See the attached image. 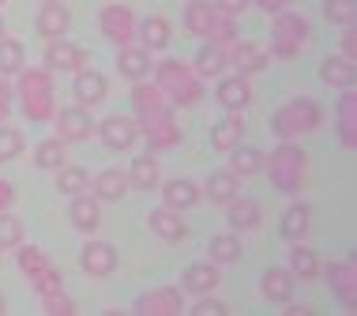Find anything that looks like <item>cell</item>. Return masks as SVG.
<instances>
[{
    "instance_id": "1",
    "label": "cell",
    "mask_w": 357,
    "mask_h": 316,
    "mask_svg": "<svg viewBox=\"0 0 357 316\" xmlns=\"http://www.w3.org/2000/svg\"><path fill=\"white\" fill-rule=\"evenodd\" d=\"M154 83L162 87V94L169 98L173 110H192V105L204 102V80L196 75V68L185 61H158L154 68Z\"/></svg>"
},
{
    "instance_id": "2",
    "label": "cell",
    "mask_w": 357,
    "mask_h": 316,
    "mask_svg": "<svg viewBox=\"0 0 357 316\" xmlns=\"http://www.w3.org/2000/svg\"><path fill=\"white\" fill-rule=\"evenodd\" d=\"M15 94H19V105H23L26 121H34V124L53 121L56 98H53V72L50 68H23Z\"/></svg>"
},
{
    "instance_id": "3",
    "label": "cell",
    "mask_w": 357,
    "mask_h": 316,
    "mask_svg": "<svg viewBox=\"0 0 357 316\" xmlns=\"http://www.w3.org/2000/svg\"><path fill=\"white\" fill-rule=\"evenodd\" d=\"M264 166H267L271 185L286 196L301 193L308 181V155H305V147H297V140H282L275 147V155L264 158Z\"/></svg>"
},
{
    "instance_id": "4",
    "label": "cell",
    "mask_w": 357,
    "mask_h": 316,
    "mask_svg": "<svg viewBox=\"0 0 357 316\" xmlns=\"http://www.w3.org/2000/svg\"><path fill=\"white\" fill-rule=\"evenodd\" d=\"M324 124V105L316 98H289L286 105H278V113L271 117V132L278 140H301L312 136Z\"/></svg>"
},
{
    "instance_id": "5",
    "label": "cell",
    "mask_w": 357,
    "mask_h": 316,
    "mask_svg": "<svg viewBox=\"0 0 357 316\" xmlns=\"http://www.w3.org/2000/svg\"><path fill=\"white\" fill-rule=\"evenodd\" d=\"M308 45V19L289 12V8H282V12H275V23H271V53L275 61H294L297 53H301Z\"/></svg>"
},
{
    "instance_id": "6",
    "label": "cell",
    "mask_w": 357,
    "mask_h": 316,
    "mask_svg": "<svg viewBox=\"0 0 357 316\" xmlns=\"http://www.w3.org/2000/svg\"><path fill=\"white\" fill-rule=\"evenodd\" d=\"M139 140H147V147L158 155V151H169L181 143V124L173 117V110H162L154 117H139Z\"/></svg>"
},
{
    "instance_id": "7",
    "label": "cell",
    "mask_w": 357,
    "mask_h": 316,
    "mask_svg": "<svg viewBox=\"0 0 357 316\" xmlns=\"http://www.w3.org/2000/svg\"><path fill=\"white\" fill-rule=\"evenodd\" d=\"M132 313L136 316H181L185 313V290L181 286H154V290L139 294Z\"/></svg>"
},
{
    "instance_id": "8",
    "label": "cell",
    "mask_w": 357,
    "mask_h": 316,
    "mask_svg": "<svg viewBox=\"0 0 357 316\" xmlns=\"http://www.w3.org/2000/svg\"><path fill=\"white\" fill-rule=\"evenodd\" d=\"M136 12H132L128 4H105L102 8V15H98V27H102V34L109 38L113 45H128V42H136Z\"/></svg>"
},
{
    "instance_id": "9",
    "label": "cell",
    "mask_w": 357,
    "mask_h": 316,
    "mask_svg": "<svg viewBox=\"0 0 357 316\" xmlns=\"http://www.w3.org/2000/svg\"><path fill=\"white\" fill-rule=\"evenodd\" d=\"M45 68L75 75L79 68H86V50L75 42H64V38H53V42L45 45Z\"/></svg>"
},
{
    "instance_id": "10",
    "label": "cell",
    "mask_w": 357,
    "mask_h": 316,
    "mask_svg": "<svg viewBox=\"0 0 357 316\" xmlns=\"http://www.w3.org/2000/svg\"><path fill=\"white\" fill-rule=\"evenodd\" d=\"M98 136L109 151H132L139 143V121L132 117H121V113H113V117H105L98 124Z\"/></svg>"
},
{
    "instance_id": "11",
    "label": "cell",
    "mask_w": 357,
    "mask_h": 316,
    "mask_svg": "<svg viewBox=\"0 0 357 316\" xmlns=\"http://www.w3.org/2000/svg\"><path fill=\"white\" fill-rule=\"evenodd\" d=\"M327 283H331L335 298L342 301V309L357 313V264L354 260H335L327 267Z\"/></svg>"
},
{
    "instance_id": "12",
    "label": "cell",
    "mask_w": 357,
    "mask_h": 316,
    "mask_svg": "<svg viewBox=\"0 0 357 316\" xmlns=\"http://www.w3.org/2000/svg\"><path fill=\"white\" fill-rule=\"evenodd\" d=\"M53 124H56V136H61L64 143H79L94 132V121H91V113H86L83 105H64V110H56Z\"/></svg>"
},
{
    "instance_id": "13",
    "label": "cell",
    "mask_w": 357,
    "mask_h": 316,
    "mask_svg": "<svg viewBox=\"0 0 357 316\" xmlns=\"http://www.w3.org/2000/svg\"><path fill=\"white\" fill-rule=\"evenodd\" d=\"M79 267L91 279H105V275L117 271V248L109 241H86L79 253Z\"/></svg>"
},
{
    "instance_id": "14",
    "label": "cell",
    "mask_w": 357,
    "mask_h": 316,
    "mask_svg": "<svg viewBox=\"0 0 357 316\" xmlns=\"http://www.w3.org/2000/svg\"><path fill=\"white\" fill-rule=\"evenodd\" d=\"M218 283H222V275H218V264H215V260L188 264L185 275H181V286H185V294H196V298H204V294H215Z\"/></svg>"
},
{
    "instance_id": "15",
    "label": "cell",
    "mask_w": 357,
    "mask_h": 316,
    "mask_svg": "<svg viewBox=\"0 0 357 316\" xmlns=\"http://www.w3.org/2000/svg\"><path fill=\"white\" fill-rule=\"evenodd\" d=\"M72 94H75V102H79L83 110H91V105H102V102H105V94H109V83H105L102 72L79 68V72H75V83H72Z\"/></svg>"
},
{
    "instance_id": "16",
    "label": "cell",
    "mask_w": 357,
    "mask_h": 316,
    "mask_svg": "<svg viewBox=\"0 0 357 316\" xmlns=\"http://www.w3.org/2000/svg\"><path fill=\"white\" fill-rule=\"evenodd\" d=\"M294 290H297V279L286 271V267H267V271L259 275V294H264V301H271V305L294 301Z\"/></svg>"
},
{
    "instance_id": "17",
    "label": "cell",
    "mask_w": 357,
    "mask_h": 316,
    "mask_svg": "<svg viewBox=\"0 0 357 316\" xmlns=\"http://www.w3.org/2000/svg\"><path fill=\"white\" fill-rule=\"evenodd\" d=\"M218 102L226 105V113H241V110H248V102H252V87H248V75H222L218 80Z\"/></svg>"
},
{
    "instance_id": "18",
    "label": "cell",
    "mask_w": 357,
    "mask_h": 316,
    "mask_svg": "<svg viewBox=\"0 0 357 316\" xmlns=\"http://www.w3.org/2000/svg\"><path fill=\"white\" fill-rule=\"evenodd\" d=\"M151 230L162 237V241H169V245H177V241H185L188 237V226H185V211H173L162 204L158 211H151Z\"/></svg>"
},
{
    "instance_id": "19",
    "label": "cell",
    "mask_w": 357,
    "mask_h": 316,
    "mask_svg": "<svg viewBox=\"0 0 357 316\" xmlns=\"http://www.w3.org/2000/svg\"><path fill=\"white\" fill-rule=\"evenodd\" d=\"M267 61H271V53L264 50V45H256V42H237L229 45V64L241 72V75H256V72H264L267 68Z\"/></svg>"
},
{
    "instance_id": "20",
    "label": "cell",
    "mask_w": 357,
    "mask_h": 316,
    "mask_svg": "<svg viewBox=\"0 0 357 316\" xmlns=\"http://www.w3.org/2000/svg\"><path fill=\"white\" fill-rule=\"evenodd\" d=\"M199 200H204V188L188 177H169L166 185H162V204L173 207V211H188V207H196Z\"/></svg>"
},
{
    "instance_id": "21",
    "label": "cell",
    "mask_w": 357,
    "mask_h": 316,
    "mask_svg": "<svg viewBox=\"0 0 357 316\" xmlns=\"http://www.w3.org/2000/svg\"><path fill=\"white\" fill-rule=\"evenodd\" d=\"M72 27V12L61 4V0H45L42 12H38V34L45 38V42H53V38H64Z\"/></svg>"
},
{
    "instance_id": "22",
    "label": "cell",
    "mask_w": 357,
    "mask_h": 316,
    "mask_svg": "<svg viewBox=\"0 0 357 316\" xmlns=\"http://www.w3.org/2000/svg\"><path fill=\"white\" fill-rule=\"evenodd\" d=\"M136 38L147 53H162L173 38V27H169L166 15H147L143 23H136Z\"/></svg>"
},
{
    "instance_id": "23",
    "label": "cell",
    "mask_w": 357,
    "mask_h": 316,
    "mask_svg": "<svg viewBox=\"0 0 357 316\" xmlns=\"http://www.w3.org/2000/svg\"><path fill=\"white\" fill-rule=\"evenodd\" d=\"M132 110H136V117H154V113H162V110H173L169 98L162 94L158 83H147V80H139L136 87H132Z\"/></svg>"
},
{
    "instance_id": "24",
    "label": "cell",
    "mask_w": 357,
    "mask_h": 316,
    "mask_svg": "<svg viewBox=\"0 0 357 316\" xmlns=\"http://www.w3.org/2000/svg\"><path fill=\"white\" fill-rule=\"evenodd\" d=\"M215 23H218V8L211 4V0H188V8H185V31L192 38H211Z\"/></svg>"
},
{
    "instance_id": "25",
    "label": "cell",
    "mask_w": 357,
    "mask_h": 316,
    "mask_svg": "<svg viewBox=\"0 0 357 316\" xmlns=\"http://www.w3.org/2000/svg\"><path fill=\"white\" fill-rule=\"evenodd\" d=\"M259 204L256 200H245V196H234L226 204V223H229V230H234V234H248V230H256L259 226Z\"/></svg>"
},
{
    "instance_id": "26",
    "label": "cell",
    "mask_w": 357,
    "mask_h": 316,
    "mask_svg": "<svg viewBox=\"0 0 357 316\" xmlns=\"http://www.w3.org/2000/svg\"><path fill=\"white\" fill-rule=\"evenodd\" d=\"M286 271L294 275L297 283H312V279H320L324 264H320V256H316L305 241H294V248H289V267H286Z\"/></svg>"
},
{
    "instance_id": "27",
    "label": "cell",
    "mask_w": 357,
    "mask_h": 316,
    "mask_svg": "<svg viewBox=\"0 0 357 316\" xmlns=\"http://www.w3.org/2000/svg\"><path fill=\"white\" fill-rule=\"evenodd\" d=\"M117 72L124 75V80H132V83H139V80H147L151 75V53L143 50V45H121V53H117Z\"/></svg>"
},
{
    "instance_id": "28",
    "label": "cell",
    "mask_w": 357,
    "mask_h": 316,
    "mask_svg": "<svg viewBox=\"0 0 357 316\" xmlns=\"http://www.w3.org/2000/svg\"><path fill=\"white\" fill-rule=\"evenodd\" d=\"M158 181H162V166H158V155H154V151L132 158V166H128V185H132V188H139V193H151Z\"/></svg>"
},
{
    "instance_id": "29",
    "label": "cell",
    "mask_w": 357,
    "mask_h": 316,
    "mask_svg": "<svg viewBox=\"0 0 357 316\" xmlns=\"http://www.w3.org/2000/svg\"><path fill=\"white\" fill-rule=\"evenodd\" d=\"M192 68H196L199 80H215V75H222V72L229 68V50H226V45H215V42L199 45V53H196V61H192Z\"/></svg>"
},
{
    "instance_id": "30",
    "label": "cell",
    "mask_w": 357,
    "mask_h": 316,
    "mask_svg": "<svg viewBox=\"0 0 357 316\" xmlns=\"http://www.w3.org/2000/svg\"><path fill=\"white\" fill-rule=\"evenodd\" d=\"M102 223V200L98 196H72V226L79 230V234H94Z\"/></svg>"
},
{
    "instance_id": "31",
    "label": "cell",
    "mask_w": 357,
    "mask_h": 316,
    "mask_svg": "<svg viewBox=\"0 0 357 316\" xmlns=\"http://www.w3.org/2000/svg\"><path fill=\"white\" fill-rule=\"evenodd\" d=\"M278 230H282V237H286L289 245L305 241L308 230H312V211H308V204H289L282 211V223H278Z\"/></svg>"
},
{
    "instance_id": "32",
    "label": "cell",
    "mask_w": 357,
    "mask_h": 316,
    "mask_svg": "<svg viewBox=\"0 0 357 316\" xmlns=\"http://www.w3.org/2000/svg\"><path fill=\"white\" fill-rule=\"evenodd\" d=\"M339 140L346 151L357 147V94H354V87L342 91V98H339Z\"/></svg>"
},
{
    "instance_id": "33",
    "label": "cell",
    "mask_w": 357,
    "mask_h": 316,
    "mask_svg": "<svg viewBox=\"0 0 357 316\" xmlns=\"http://www.w3.org/2000/svg\"><path fill=\"white\" fill-rule=\"evenodd\" d=\"M128 174L124 170H102L98 177H94V196L102 200V204H117V200H124V193H128Z\"/></svg>"
},
{
    "instance_id": "34",
    "label": "cell",
    "mask_w": 357,
    "mask_h": 316,
    "mask_svg": "<svg viewBox=\"0 0 357 316\" xmlns=\"http://www.w3.org/2000/svg\"><path fill=\"white\" fill-rule=\"evenodd\" d=\"M320 80H324V87H331V91H350L354 87V61H346V57H327L320 64Z\"/></svg>"
},
{
    "instance_id": "35",
    "label": "cell",
    "mask_w": 357,
    "mask_h": 316,
    "mask_svg": "<svg viewBox=\"0 0 357 316\" xmlns=\"http://www.w3.org/2000/svg\"><path fill=\"white\" fill-rule=\"evenodd\" d=\"M226 155H229V174H237V177H256L259 170H264V151L259 147L237 143V147H229Z\"/></svg>"
},
{
    "instance_id": "36",
    "label": "cell",
    "mask_w": 357,
    "mask_h": 316,
    "mask_svg": "<svg viewBox=\"0 0 357 316\" xmlns=\"http://www.w3.org/2000/svg\"><path fill=\"white\" fill-rule=\"evenodd\" d=\"M241 136H245V121H241V113H229V117H222L215 128H211V147L226 155L229 147L241 143Z\"/></svg>"
},
{
    "instance_id": "37",
    "label": "cell",
    "mask_w": 357,
    "mask_h": 316,
    "mask_svg": "<svg viewBox=\"0 0 357 316\" xmlns=\"http://www.w3.org/2000/svg\"><path fill=\"white\" fill-rule=\"evenodd\" d=\"M237 185H241V177H237V174H229V170H218V174H211V177H207L204 196L211 200V204H229V200L237 196Z\"/></svg>"
},
{
    "instance_id": "38",
    "label": "cell",
    "mask_w": 357,
    "mask_h": 316,
    "mask_svg": "<svg viewBox=\"0 0 357 316\" xmlns=\"http://www.w3.org/2000/svg\"><path fill=\"white\" fill-rule=\"evenodd\" d=\"M26 68V50L19 38H0V75H19Z\"/></svg>"
},
{
    "instance_id": "39",
    "label": "cell",
    "mask_w": 357,
    "mask_h": 316,
    "mask_svg": "<svg viewBox=\"0 0 357 316\" xmlns=\"http://www.w3.org/2000/svg\"><path fill=\"white\" fill-rule=\"evenodd\" d=\"M64 162H68V151H64V140H42L34 147V166L38 170H61Z\"/></svg>"
},
{
    "instance_id": "40",
    "label": "cell",
    "mask_w": 357,
    "mask_h": 316,
    "mask_svg": "<svg viewBox=\"0 0 357 316\" xmlns=\"http://www.w3.org/2000/svg\"><path fill=\"white\" fill-rule=\"evenodd\" d=\"M207 253H211L215 264H237L241 260V237L234 234V230H229V234H215L211 245H207Z\"/></svg>"
},
{
    "instance_id": "41",
    "label": "cell",
    "mask_w": 357,
    "mask_h": 316,
    "mask_svg": "<svg viewBox=\"0 0 357 316\" xmlns=\"http://www.w3.org/2000/svg\"><path fill=\"white\" fill-rule=\"evenodd\" d=\"M56 188H61L64 196H79L91 188V174H86L83 166H68V162H64V166L56 170Z\"/></svg>"
},
{
    "instance_id": "42",
    "label": "cell",
    "mask_w": 357,
    "mask_h": 316,
    "mask_svg": "<svg viewBox=\"0 0 357 316\" xmlns=\"http://www.w3.org/2000/svg\"><path fill=\"white\" fill-rule=\"evenodd\" d=\"M15 264H19V271H23L26 279H34V275L50 264V256H45L38 245H15Z\"/></svg>"
},
{
    "instance_id": "43",
    "label": "cell",
    "mask_w": 357,
    "mask_h": 316,
    "mask_svg": "<svg viewBox=\"0 0 357 316\" xmlns=\"http://www.w3.org/2000/svg\"><path fill=\"white\" fill-rule=\"evenodd\" d=\"M31 286H34L38 298H50V294H61V290H64V279H61V271H56L53 264H45L42 271L31 279Z\"/></svg>"
},
{
    "instance_id": "44",
    "label": "cell",
    "mask_w": 357,
    "mask_h": 316,
    "mask_svg": "<svg viewBox=\"0 0 357 316\" xmlns=\"http://www.w3.org/2000/svg\"><path fill=\"white\" fill-rule=\"evenodd\" d=\"M354 15H357V4L354 0H324V19L335 27H354Z\"/></svg>"
},
{
    "instance_id": "45",
    "label": "cell",
    "mask_w": 357,
    "mask_h": 316,
    "mask_svg": "<svg viewBox=\"0 0 357 316\" xmlns=\"http://www.w3.org/2000/svg\"><path fill=\"white\" fill-rule=\"evenodd\" d=\"M23 245V223L12 211H0V248H15Z\"/></svg>"
},
{
    "instance_id": "46",
    "label": "cell",
    "mask_w": 357,
    "mask_h": 316,
    "mask_svg": "<svg viewBox=\"0 0 357 316\" xmlns=\"http://www.w3.org/2000/svg\"><path fill=\"white\" fill-rule=\"evenodd\" d=\"M19 155H23V132L0 124V162H12Z\"/></svg>"
},
{
    "instance_id": "47",
    "label": "cell",
    "mask_w": 357,
    "mask_h": 316,
    "mask_svg": "<svg viewBox=\"0 0 357 316\" xmlns=\"http://www.w3.org/2000/svg\"><path fill=\"white\" fill-rule=\"evenodd\" d=\"M42 309H45V316H75V301L61 290V294H50V298H42Z\"/></svg>"
},
{
    "instance_id": "48",
    "label": "cell",
    "mask_w": 357,
    "mask_h": 316,
    "mask_svg": "<svg viewBox=\"0 0 357 316\" xmlns=\"http://www.w3.org/2000/svg\"><path fill=\"white\" fill-rule=\"evenodd\" d=\"M188 313H192V316H226V313H229V305H226V301H218V298H211V294H204V301H196Z\"/></svg>"
},
{
    "instance_id": "49",
    "label": "cell",
    "mask_w": 357,
    "mask_h": 316,
    "mask_svg": "<svg viewBox=\"0 0 357 316\" xmlns=\"http://www.w3.org/2000/svg\"><path fill=\"white\" fill-rule=\"evenodd\" d=\"M12 102H15V91L8 87V80H0V124L8 121V113H12Z\"/></svg>"
},
{
    "instance_id": "50",
    "label": "cell",
    "mask_w": 357,
    "mask_h": 316,
    "mask_svg": "<svg viewBox=\"0 0 357 316\" xmlns=\"http://www.w3.org/2000/svg\"><path fill=\"white\" fill-rule=\"evenodd\" d=\"M248 4H252V0H215L218 12H222V15H234V19H237L241 12H245Z\"/></svg>"
},
{
    "instance_id": "51",
    "label": "cell",
    "mask_w": 357,
    "mask_h": 316,
    "mask_svg": "<svg viewBox=\"0 0 357 316\" xmlns=\"http://www.w3.org/2000/svg\"><path fill=\"white\" fill-rule=\"evenodd\" d=\"M15 204V188H12V181H0V211H12Z\"/></svg>"
},
{
    "instance_id": "52",
    "label": "cell",
    "mask_w": 357,
    "mask_h": 316,
    "mask_svg": "<svg viewBox=\"0 0 357 316\" xmlns=\"http://www.w3.org/2000/svg\"><path fill=\"white\" fill-rule=\"evenodd\" d=\"M354 53H357V38H354V27H346V34H342V53L346 61H354Z\"/></svg>"
},
{
    "instance_id": "53",
    "label": "cell",
    "mask_w": 357,
    "mask_h": 316,
    "mask_svg": "<svg viewBox=\"0 0 357 316\" xmlns=\"http://www.w3.org/2000/svg\"><path fill=\"white\" fill-rule=\"evenodd\" d=\"M252 4H256V8H264V12H271V15H275V12H282V8H289V4H294V0H252Z\"/></svg>"
},
{
    "instance_id": "54",
    "label": "cell",
    "mask_w": 357,
    "mask_h": 316,
    "mask_svg": "<svg viewBox=\"0 0 357 316\" xmlns=\"http://www.w3.org/2000/svg\"><path fill=\"white\" fill-rule=\"evenodd\" d=\"M282 309H286V316H308V305H294V301H286Z\"/></svg>"
},
{
    "instance_id": "55",
    "label": "cell",
    "mask_w": 357,
    "mask_h": 316,
    "mask_svg": "<svg viewBox=\"0 0 357 316\" xmlns=\"http://www.w3.org/2000/svg\"><path fill=\"white\" fill-rule=\"evenodd\" d=\"M4 309H8V301H4V294H0V316H4Z\"/></svg>"
},
{
    "instance_id": "56",
    "label": "cell",
    "mask_w": 357,
    "mask_h": 316,
    "mask_svg": "<svg viewBox=\"0 0 357 316\" xmlns=\"http://www.w3.org/2000/svg\"><path fill=\"white\" fill-rule=\"evenodd\" d=\"M0 38H4V15H0Z\"/></svg>"
},
{
    "instance_id": "57",
    "label": "cell",
    "mask_w": 357,
    "mask_h": 316,
    "mask_svg": "<svg viewBox=\"0 0 357 316\" xmlns=\"http://www.w3.org/2000/svg\"><path fill=\"white\" fill-rule=\"evenodd\" d=\"M0 264H4V248H0Z\"/></svg>"
},
{
    "instance_id": "58",
    "label": "cell",
    "mask_w": 357,
    "mask_h": 316,
    "mask_svg": "<svg viewBox=\"0 0 357 316\" xmlns=\"http://www.w3.org/2000/svg\"><path fill=\"white\" fill-rule=\"evenodd\" d=\"M4 4H8V0H0V8H4Z\"/></svg>"
},
{
    "instance_id": "59",
    "label": "cell",
    "mask_w": 357,
    "mask_h": 316,
    "mask_svg": "<svg viewBox=\"0 0 357 316\" xmlns=\"http://www.w3.org/2000/svg\"><path fill=\"white\" fill-rule=\"evenodd\" d=\"M42 4H45V0H42Z\"/></svg>"
}]
</instances>
